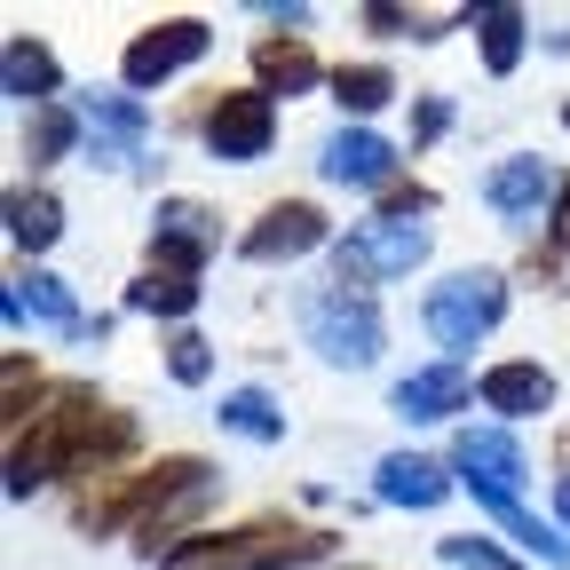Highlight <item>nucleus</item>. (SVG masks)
<instances>
[{
	"label": "nucleus",
	"mask_w": 570,
	"mask_h": 570,
	"mask_svg": "<svg viewBox=\"0 0 570 570\" xmlns=\"http://www.w3.org/2000/svg\"><path fill=\"white\" fill-rule=\"evenodd\" d=\"M302 341L317 348V365L365 373V365H381L389 325H381V309L365 294H348V285H317V294H302Z\"/></svg>",
	"instance_id": "1"
},
{
	"label": "nucleus",
	"mask_w": 570,
	"mask_h": 570,
	"mask_svg": "<svg viewBox=\"0 0 570 570\" xmlns=\"http://www.w3.org/2000/svg\"><path fill=\"white\" fill-rule=\"evenodd\" d=\"M499 317H508V277L499 269H452V277L428 285V302H420V325L436 333V348H452V365Z\"/></svg>",
	"instance_id": "2"
},
{
	"label": "nucleus",
	"mask_w": 570,
	"mask_h": 570,
	"mask_svg": "<svg viewBox=\"0 0 570 570\" xmlns=\"http://www.w3.org/2000/svg\"><path fill=\"white\" fill-rule=\"evenodd\" d=\"M428 262V223H404V214H373L348 238H333V285H381V277H412Z\"/></svg>",
	"instance_id": "3"
},
{
	"label": "nucleus",
	"mask_w": 570,
	"mask_h": 570,
	"mask_svg": "<svg viewBox=\"0 0 570 570\" xmlns=\"http://www.w3.org/2000/svg\"><path fill=\"white\" fill-rule=\"evenodd\" d=\"M452 475L475 499H523L531 452H523L515 428H460V436H452Z\"/></svg>",
	"instance_id": "4"
},
{
	"label": "nucleus",
	"mask_w": 570,
	"mask_h": 570,
	"mask_svg": "<svg viewBox=\"0 0 570 570\" xmlns=\"http://www.w3.org/2000/svg\"><path fill=\"white\" fill-rule=\"evenodd\" d=\"M198 142H206L214 159H230V167H254V159H269V142H277V104L262 88L214 96L206 119H198Z\"/></svg>",
	"instance_id": "5"
},
{
	"label": "nucleus",
	"mask_w": 570,
	"mask_h": 570,
	"mask_svg": "<svg viewBox=\"0 0 570 570\" xmlns=\"http://www.w3.org/2000/svg\"><path fill=\"white\" fill-rule=\"evenodd\" d=\"M206 48H214V32H206L198 17H167V24H151V32H135V40H127L119 80H127L135 96H151V88H167V80H175V71H190Z\"/></svg>",
	"instance_id": "6"
},
{
	"label": "nucleus",
	"mask_w": 570,
	"mask_h": 570,
	"mask_svg": "<svg viewBox=\"0 0 570 570\" xmlns=\"http://www.w3.org/2000/svg\"><path fill=\"white\" fill-rule=\"evenodd\" d=\"M317 175H325L333 190H389V183H396V142L341 119V127L317 142Z\"/></svg>",
	"instance_id": "7"
},
{
	"label": "nucleus",
	"mask_w": 570,
	"mask_h": 570,
	"mask_svg": "<svg viewBox=\"0 0 570 570\" xmlns=\"http://www.w3.org/2000/svg\"><path fill=\"white\" fill-rule=\"evenodd\" d=\"M214 246H223V223H214L198 198H159V214H151V262H159V269L198 277Z\"/></svg>",
	"instance_id": "8"
},
{
	"label": "nucleus",
	"mask_w": 570,
	"mask_h": 570,
	"mask_svg": "<svg viewBox=\"0 0 570 570\" xmlns=\"http://www.w3.org/2000/svg\"><path fill=\"white\" fill-rule=\"evenodd\" d=\"M317 246H333V230H325V214L309 206V198H285V206H269L262 223L238 238V254L246 262H302V254H317Z\"/></svg>",
	"instance_id": "9"
},
{
	"label": "nucleus",
	"mask_w": 570,
	"mask_h": 570,
	"mask_svg": "<svg viewBox=\"0 0 570 570\" xmlns=\"http://www.w3.org/2000/svg\"><path fill=\"white\" fill-rule=\"evenodd\" d=\"M0 309H9V325H48V333H63V341H88V333H104L96 317H80V302H71V285L56 277V269H24L9 294H0Z\"/></svg>",
	"instance_id": "10"
},
{
	"label": "nucleus",
	"mask_w": 570,
	"mask_h": 570,
	"mask_svg": "<svg viewBox=\"0 0 570 570\" xmlns=\"http://www.w3.org/2000/svg\"><path fill=\"white\" fill-rule=\"evenodd\" d=\"M452 491H460L452 460H428V452H381V468H373V499H389V508H412V515L444 508Z\"/></svg>",
	"instance_id": "11"
},
{
	"label": "nucleus",
	"mask_w": 570,
	"mask_h": 570,
	"mask_svg": "<svg viewBox=\"0 0 570 570\" xmlns=\"http://www.w3.org/2000/svg\"><path fill=\"white\" fill-rule=\"evenodd\" d=\"M80 127L96 135V159L104 167H127L135 151H142V135H151V111H142V96H111V88H88L80 104Z\"/></svg>",
	"instance_id": "12"
},
{
	"label": "nucleus",
	"mask_w": 570,
	"mask_h": 570,
	"mask_svg": "<svg viewBox=\"0 0 570 570\" xmlns=\"http://www.w3.org/2000/svg\"><path fill=\"white\" fill-rule=\"evenodd\" d=\"M547 198H562V183H554V167L531 159V151L499 159V167L483 175V206H491V214H508V223H539V206H547Z\"/></svg>",
	"instance_id": "13"
},
{
	"label": "nucleus",
	"mask_w": 570,
	"mask_h": 570,
	"mask_svg": "<svg viewBox=\"0 0 570 570\" xmlns=\"http://www.w3.org/2000/svg\"><path fill=\"white\" fill-rule=\"evenodd\" d=\"M460 404H468V373L452 365V356H444V365L404 373V381L389 389V412H396V420H412V428H436V420H452Z\"/></svg>",
	"instance_id": "14"
},
{
	"label": "nucleus",
	"mask_w": 570,
	"mask_h": 570,
	"mask_svg": "<svg viewBox=\"0 0 570 570\" xmlns=\"http://www.w3.org/2000/svg\"><path fill=\"white\" fill-rule=\"evenodd\" d=\"M475 396H483V412H499V428H508V420L554 412V373L531 365V356H515V365H491V373L475 381Z\"/></svg>",
	"instance_id": "15"
},
{
	"label": "nucleus",
	"mask_w": 570,
	"mask_h": 570,
	"mask_svg": "<svg viewBox=\"0 0 570 570\" xmlns=\"http://www.w3.org/2000/svg\"><path fill=\"white\" fill-rule=\"evenodd\" d=\"M56 88H63V71H56V56H48L40 40H9V48H0V96H9V104L48 111Z\"/></svg>",
	"instance_id": "16"
},
{
	"label": "nucleus",
	"mask_w": 570,
	"mask_h": 570,
	"mask_svg": "<svg viewBox=\"0 0 570 570\" xmlns=\"http://www.w3.org/2000/svg\"><path fill=\"white\" fill-rule=\"evenodd\" d=\"M333 80V71L302 48V40H262L254 48V88L277 104V96H309V88H325Z\"/></svg>",
	"instance_id": "17"
},
{
	"label": "nucleus",
	"mask_w": 570,
	"mask_h": 570,
	"mask_svg": "<svg viewBox=\"0 0 570 570\" xmlns=\"http://www.w3.org/2000/svg\"><path fill=\"white\" fill-rule=\"evenodd\" d=\"M0 214H9V246H17V254H48V246L63 238L56 190H9V198H0Z\"/></svg>",
	"instance_id": "18"
},
{
	"label": "nucleus",
	"mask_w": 570,
	"mask_h": 570,
	"mask_svg": "<svg viewBox=\"0 0 570 570\" xmlns=\"http://www.w3.org/2000/svg\"><path fill=\"white\" fill-rule=\"evenodd\" d=\"M214 420H223L230 436H246V444H285V412H277V396L254 389V381L223 389V412H214Z\"/></svg>",
	"instance_id": "19"
},
{
	"label": "nucleus",
	"mask_w": 570,
	"mask_h": 570,
	"mask_svg": "<svg viewBox=\"0 0 570 570\" xmlns=\"http://www.w3.org/2000/svg\"><path fill=\"white\" fill-rule=\"evenodd\" d=\"M325 88H333V104L348 111V127H365V119L396 96V71H389V63H341Z\"/></svg>",
	"instance_id": "20"
},
{
	"label": "nucleus",
	"mask_w": 570,
	"mask_h": 570,
	"mask_svg": "<svg viewBox=\"0 0 570 570\" xmlns=\"http://www.w3.org/2000/svg\"><path fill=\"white\" fill-rule=\"evenodd\" d=\"M468 24H475L483 71H491V80H508V71L523 63V9H468Z\"/></svg>",
	"instance_id": "21"
},
{
	"label": "nucleus",
	"mask_w": 570,
	"mask_h": 570,
	"mask_svg": "<svg viewBox=\"0 0 570 570\" xmlns=\"http://www.w3.org/2000/svg\"><path fill=\"white\" fill-rule=\"evenodd\" d=\"M80 111H71V104H48V111H32V127H24V159L32 167H56V159H71V151H80Z\"/></svg>",
	"instance_id": "22"
},
{
	"label": "nucleus",
	"mask_w": 570,
	"mask_h": 570,
	"mask_svg": "<svg viewBox=\"0 0 570 570\" xmlns=\"http://www.w3.org/2000/svg\"><path fill=\"white\" fill-rule=\"evenodd\" d=\"M127 309H142V317H190V309H198V277L142 269V277L127 285Z\"/></svg>",
	"instance_id": "23"
},
{
	"label": "nucleus",
	"mask_w": 570,
	"mask_h": 570,
	"mask_svg": "<svg viewBox=\"0 0 570 570\" xmlns=\"http://www.w3.org/2000/svg\"><path fill=\"white\" fill-rule=\"evenodd\" d=\"M436 562H452V570H523L499 539H475V531H452V539H436Z\"/></svg>",
	"instance_id": "24"
},
{
	"label": "nucleus",
	"mask_w": 570,
	"mask_h": 570,
	"mask_svg": "<svg viewBox=\"0 0 570 570\" xmlns=\"http://www.w3.org/2000/svg\"><path fill=\"white\" fill-rule=\"evenodd\" d=\"M167 373H175L183 389H198V381L214 373V348H206L198 333H175V341H167Z\"/></svg>",
	"instance_id": "25"
},
{
	"label": "nucleus",
	"mask_w": 570,
	"mask_h": 570,
	"mask_svg": "<svg viewBox=\"0 0 570 570\" xmlns=\"http://www.w3.org/2000/svg\"><path fill=\"white\" fill-rule=\"evenodd\" d=\"M452 127V96H420L412 104V151H420V142H436Z\"/></svg>",
	"instance_id": "26"
},
{
	"label": "nucleus",
	"mask_w": 570,
	"mask_h": 570,
	"mask_svg": "<svg viewBox=\"0 0 570 570\" xmlns=\"http://www.w3.org/2000/svg\"><path fill=\"white\" fill-rule=\"evenodd\" d=\"M262 17H269V24H302L309 9H302V0H262Z\"/></svg>",
	"instance_id": "27"
},
{
	"label": "nucleus",
	"mask_w": 570,
	"mask_h": 570,
	"mask_svg": "<svg viewBox=\"0 0 570 570\" xmlns=\"http://www.w3.org/2000/svg\"><path fill=\"white\" fill-rule=\"evenodd\" d=\"M554 523H562V531H570V475H562V483H554Z\"/></svg>",
	"instance_id": "28"
},
{
	"label": "nucleus",
	"mask_w": 570,
	"mask_h": 570,
	"mask_svg": "<svg viewBox=\"0 0 570 570\" xmlns=\"http://www.w3.org/2000/svg\"><path fill=\"white\" fill-rule=\"evenodd\" d=\"M554 230H562V238H570V183H562V214H554Z\"/></svg>",
	"instance_id": "29"
},
{
	"label": "nucleus",
	"mask_w": 570,
	"mask_h": 570,
	"mask_svg": "<svg viewBox=\"0 0 570 570\" xmlns=\"http://www.w3.org/2000/svg\"><path fill=\"white\" fill-rule=\"evenodd\" d=\"M562 127H570V111H562Z\"/></svg>",
	"instance_id": "30"
}]
</instances>
